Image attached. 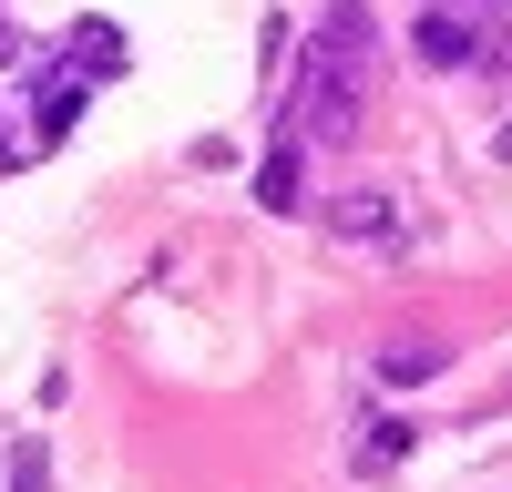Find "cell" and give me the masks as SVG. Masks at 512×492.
<instances>
[{
  "label": "cell",
  "mask_w": 512,
  "mask_h": 492,
  "mask_svg": "<svg viewBox=\"0 0 512 492\" xmlns=\"http://www.w3.org/2000/svg\"><path fill=\"white\" fill-rule=\"evenodd\" d=\"M369 62H379L369 0H328L308 52H297V72H287V134L297 144H349L359 113H369Z\"/></svg>",
  "instance_id": "cell-1"
},
{
  "label": "cell",
  "mask_w": 512,
  "mask_h": 492,
  "mask_svg": "<svg viewBox=\"0 0 512 492\" xmlns=\"http://www.w3.org/2000/svg\"><path fill=\"white\" fill-rule=\"evenodd\" d=\"M502 41H512V21H482V11H420L410 21V52L431 72H482V62H502Z\"/></svg>",
  "instance_id": "cell-2"
},
{
  "label": "cell",
  "mask_w": 512,
  "mask_h": 492,
  "mask_svg": "<svg viewBox=\"0 0 512 492\" xmlns=\"http://www.w3.org/2000/svg\"><path fill=\"white\" fill-rule=\"evenodd\" d=\"M11 103H21V113H11V123H21V144H31V154H52V144L72 134V123H82V103H93V82H72L62 62H41V72L21 82V93H11Z\"/></svg>",
  "instance_id": "cell-3"
},
{
  "label": "cell",
  "mask_w": 512,
  "mask_h": 492,
  "mask_svg": "<svg viewBox=\"0 0 512 492\" xmlns=\"http://www.w3.org/2000/svg\"><path fill=\"white\" fill-rule=\"evenodd\" d=\"M318 226H328L338 246H379V257H390V246H410V216H400L390 185H338V195L318 205Z\"/></svg>",
  "instance_id": "cell-4"
},
{
  "label": "cell",
  "mask_w": 512,
  "mask_h": 492,
  "mask_svg": "<svg viewBox=\"0 0 512 492\" xmlns=\"http://www.w3.org/2000/svg\"><path fill=\"white\" fill-rule=\"evenodd\" d=\"M72 82H113L123 62H134V41H123V21H72L62 31V52H52Z\"/></svg>",
  "instance_id": "cell-5"
},
{
  "label": "cell",
  "mask_w": 512,
  "mask_h": 492,
  "mask_svg": "<svg viewBox=\"0 0 512 492\" xmlns=\"http://www.w3.org/2000/svg\"><path fill=\"white\" fill-rule=\"evenodd\" d=\"M256 205H267V216H297V205H308V144L297 134H277L256 154Z\"/></svg>",
  "instance_id": "cell-6"
},
{
  "label": "cell",
  "mask_w": 512,
  "mask_h": 492,
  "mask_svg": "<svg viewBox=\"0 0 512 492\" xmlns=\"http://www.w3.org/2000/svg\"><path fill=\"white\" fill-rule=\"evenodd\" d=\"M410 441H420V431L400 421V410H369V421H359V441H349V462L379 482V472H400V462H410Z\"/></svg>",
  "instance_id": "cell-7"
},
{
  "label": "cell",
  "mask_w": 512,
  "mask_h": 492,
  "mask_svg": "<svg viewBox=\"0 0 512 492\" xmlns=\"http://www.w3.org/2000/svg\"><path fill=\"white\" fill-rule=\"evenodd\" d=\"M441 369H451L441 339H390L379 349V390H420V380H441Z\"/></svg>",
  "instance_id": "cell-8"
},
{
  "label": "cell",
  "mask_w": 512,
  "mask_h": 492,
  "mask_svg": "<svg viewBox=\"0 0 512 492\" xmlns=\"http://www.w3.org/2000/svg\"><path fill=\"white\" fill-rule=\"evenodd\" d=\"M256 62H267V82L297 72V21H287V11H267V31H256Z\"/></svg>",
  "instance_id": "cell-9"
},
{
  "label": "cell",
  "mask_w": 512,
  "mask_h": 492,
  "mask_svg": "<svg viewBox=\"0 0 512 492\" xmlns=\"http://www.w3.org/2000/svg\"><path fill=\"white\" fill-rule=\"evenodd\" d=\"M41 482H52V451L21 441V451H11V492H41Z\"/></svg>",
  "instance_id": "cell-10"
},
{
  "label": "cell",
  "mask_w": 512,
  "mask_h": 492,
  "mask_svg": "<svg viewBox=\"0 0 512 492\" xmlns=\"http://www.w3.org/2000/svg\"><path fill=\"white\" fill-rule=\"evenodd\" d=\"M420 11H482V21H512V0H420Z\"/></svg>",
  "instance_id": "cell-11"
},
{
  "label": "cell",
  "mask_w": 512,
  "mask_h": 492,
  "mask_svg": "<svg viewBox=\"0 0 512 492\" xmlns=\"http://www.w3.org/2000/svg\"><path fill=\"white\" fill-rule=\"evenodd\" d=\"M492 154H502V164H512V123H502V134H492Z\"/></svg>",
  "instance_id": "cell-12"
}]
</instances>
